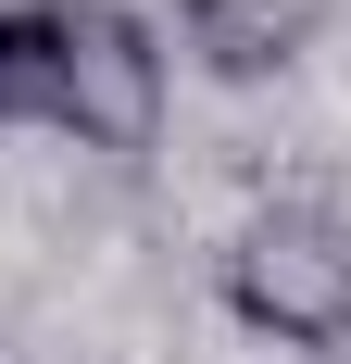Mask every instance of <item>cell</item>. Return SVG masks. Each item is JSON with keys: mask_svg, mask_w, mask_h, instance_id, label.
Instances as JSON below:
<instances>
[{"mask_svg": "<svg viewBox=\"0 0 351 364\" xmlns=\"http://www.w3.org/2000/svg\"><path fill=\"white\" fill-rule=\"evenodd\" d=\"M213 301L239 314L264 352H351V214L339 201H264L239 214V239L213 252Z\"/></svg>", "mask_w": 351, "mask_h": 364, "instance_id": "cell-1", "label": "cell"}, {"mask_svg": "<svg viewBox=\"0 0 351 364\" xmlns=\"http://www.w3.org/2000/svg\"><path fill=\"white\" fill-rule=\"evenodd\" d=\"M176 113V50L139 0H50V139L101 151V164H151Z\"/></svg>", "mask_w": 351, "mask_h": 364, "instance_id": "cell-2", "label": "cell"}, {"mask_svg": "<svg viewBox=\"0 0 351 364\" xmlns=\"http://www.w3.org/2000/svg\"><path fill=\"white\" fill-rule=\"evenodd\" d=\"M326 13L339 0H176V50L213 88H264V75H288L326 38Z\"/></svg>", "mask_w": 351, "mask_h": 364, "instance_id": "cell-3", "label": "cell"}, {"mask_svg": "<svg viewBox=\"0 0 351 364\" xmlns=\"http://www.w3.org/2000/svg\"><path fill=\"white\" fill-rule=\"evenodd\" d=\"M50 113V0H0V139Z\"/></svg>", "mask_w": 351, "mask_h": 364, "instance_id": "cell-4", "label": "cell"}, {"mask_svg": "<svg viewBox=\"0 0 351 364\" xmlns=\"http://www.w3.org/2000/svg\"><path fill=\"white\" fill-rule=\"evenodd\" d=\"M326 364H351V352H326Z\"/></svg>", "mask_w": 351, "mask_h": 364, "instance_id": "cell-5", "label": "cell"}]
</instances>
